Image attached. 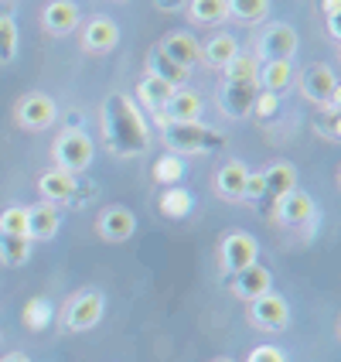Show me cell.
<instances>
[{
  "label": "cell",
  "mask_w": 341,
  "mask_h": 362,
  "mask_svg": "<svg viewBox=\"0 0 341 362\" xmlns=\"http://www.w3.org/2000/svg\"><path fill=\"white\" fill-rule=\"evenodd\" d=\"M256 257H260V243H256V236H249V233H242V229L229 233V236H222L219 263H222L225 274L236 277V274H242L246 267H253Z\"/></svg>",
  "instance_id": "cell-5"
},
{
  "label": "cell",
  "mask_w": 341,
  "mask_h": 362,
  "mask_svg": "<svg viewBox=\"0 0 341 362\" xmlns=\"http://www.w3.org/2000/svg\"><path fill=\"white\" fill-rule=\"evenodd\" d=\"M52 161L55 168L61 171H68V175H79L85 171L89 164H92V141H89V134L85 130H61L55 144H52Z\"/></svg>",
  "instance_id": "cell-4"
},
{
  "label": "cell",
  "mask_w": 341,
  "mask_h": 362,
  "mask_svg": "<svg viewBox=\"0 0 341 362\" xmlns=\"http://www.w3.org/2000/svg\"><path fill=\"white\" fill-rule=\"evenodd\" d=\"M191 205H195V199H191V192H184V188H167L161 195V212L167 216V219H184L188 212H191Z\"/></svg>",
  "instance_id": "cell-29"
},
{
  "label": "cell",
  "mask_w": 341,
  "mask_h": 362,
  "mask_svg": "<svg viewBox=\"0 0 341 362\" xmlns=\"http://www.w3.org/2000/svg\"><path fill=\"white\" fill-rule=\"evenodd\" d=\"M232 55H239V41L232 38V35H225V31H219V35H212V38L201 45L198 62H205L208 69H219L222 72L232 62Z\"/></svg>",
  "instance_id": "cell-21"
},
{
  "label": "cell",
  "mask_w": 341,
  "mask_h": 362,
  "mask_svg": "<svg viewBox=\"0 0 341 362\" xmlns=\"http://www.w3.org/2000/svg\"><path fill=\"white\" fill-rule=\"evenodd\" d=\"M167 59L181 65L184 72H191L195 65H198V55H201V45L198 38H191V35H184V31H174V35H167V38L157 45Z\"/></svg>",
  "instance_id": "cell-17"
},
{
  "label": "cell",
  "mask_w": 341,
  "mask_h": 362,
  "mask_svg": "<svg viewBox=\"0 0 341 362\" xmlns=\"http://www.w3.org/2000/svg\"><path fill=\"white\" fill-rule=\"evenodd\" d=\"M297 48H301V38H297V31L290 28V24H270V28H263L260 41H256V59L260 62H290V55H297Z\"/></svg>",
  "instance_id": "cell-7"
},
{
  "label": "cell",
  "mask_w": 341,
  "mask_h": 362,
  "mask_svg": "<svg viewBox=\"0 0 341 362\" xmlns=\"http://www.w3.org/2000/svg\"><path fill=\"white\" fill-rule=\"evenodd\" d=\"M14 120L24 130H48L59 120V106L48 93H24L14 106Z\"/></svg>",
  "instance_id": "cell-6"
},
{
  "label": "cell",
  "mask_w": 341,
  "mask_h": 362,
  "mask_svg": "<svg viewBox=\"0 0 341 362\" xmlns=\"http://www.w3.org/2000/svg\"><path fill=\"white\" fill-rule=\"evenodd\" d=\"M164 144H167V154H208L225 144L222 130L208 127V123H164Z\"/></svg>",
  "instance_id": "cell-2"
},
{
  "label": "cell",
  "mask_w": 341,
  "mask_h": 362,
  "mask_svg": "<svg viewBox=\"0 0 341 362\" xmlns=\"http://www.w3.org/2000/svg\"><path fill=\"white\" fill-rule=\"evenodd\" d=\"M249 322L263 328V332H280L290 322V304H287V298L266 291L256 301H249Z\"/></svg>",
  "instance_id": "cell-9"
},
{
  "label": "cell",
  "mask_w": 341,
  "mask_h": 362,
  "mask_svg": "<svg viewBox=\"0 0 341 362\" xmlns=\"http://www.w3.org/2000/svg\"><path fill=\"white\" fill-rule=\"evenodd\" d=\"M246 178H249V168L242 161H225L215 171V195L225 202H242L246 192Z\"/></svg>",
  "instance_id": "cell-18"
},
{
  "label": "cell",
  "mask_w": 341,
  "mask_h": 362,
  "mask_svg": "<svg viewBox=\"0 0 341 362\" xmlns=\"http://www.w3.org/2000/svg\"><path fill=\"white\" fill-rule=\"evenodd\" d=\"M263 195H266V188H263V175H253V171H249L242 199H246V202H256V199H263Z\"/></svg>",
  "instance_id": "cell-38"
},
{
  "label": "cell",
  "mask_w": 341,
  "mask_h": 362,
  "mask_svg": "<svg viewBox=\"0 0 341 362\" xmlns=\"http://www.w3.org/2000/svg\"><path fill=\"white\" fill-rule=\"evenodd\" d=\"M188 4V14L195 24H222V21L229 18V4L225 0H184Z\"/></svg>",
  "instance_id": "cell-27"
},
{
  "label": "cell",
  "mask_w": 341,
  "mask_h": 362,
  "mask_svg": "<svg viewBox=\"0 0 341 362\" xmlns=\"http://www.w3.org/2000/svg\"><path fill=\"white\" fill-rule=\"evenodd\" d=\"M277 110H280V96H277V93H263L260 89V93H256V103H253V113H256L260 120H270Z\"/></svg>",
  "instance_id": "cell-35"
},
{
  "label": "cell",
  "mask_w": 341,
  "mask_h": 362,
  "mask_svg": "<svg viewBox=\"0 0 341 362\" xmlns=\"http://www.w3.org/2000/svg\"><path fill=\"white\" fill-rule=\"evenodd\" d=\"M79 21L82 14L72 0H48L44 11H41V24H44L48 35H72L79 28Z\"/></svg>",
  "instance_id": "cell-14"
},
{
  "label": "cell",
  "mask_w": 341,
  "mask_h": 362,
  "mask_svg": "<svg viewBox=\"0 0 341 362\" xmlns=\"http://www.w3.org/2000/svg\"><path fill=\"white\" fill-rule=\"evenodd\" d=\"M222 76H225V82H232V86H256V79H260V59L239 52L222 69Z\"/></svg>",
  "instance_id": "cell-26"
},
{
  "label": "cell",
  "mask_w": 341,
  "mask_h": 362,
  "mask_svg": "<svg viewBox=\"0 0 341 362\" xmlns=\"http://www.w3.org/2000/svg\"><path fill=\"white\" fill-rule=\"evenodd\" d=\"M133 229H137V216H133L130 209H123V205H109L100 219H96V233H100L106 243L130 240Z\"/></svg>",
  "instance_id": "cell-13"
},
{
  "label": "cell",
  "mask_w": 341,
  "mask_h": 362,
  "mask_svg": "<svg viewBox=\"0 0 341 362\" xmlns=\"http://www.w3.org/2000/svg\"><path fill=\"white\" fill-rule=\"evenodd\" d=\"M171 93H174V86L161 82L157 76H143L140 86H137V100H140V106H143V110H150L154 117H157L164 106H167Z\"/></svg>",
  "instance_id": "cell-23"
},
{
  "label": "cell",
  "mask_w": 341,
  "mask_h": 362,
  "mask_svg": "<svg viewBox=\"0 0 341 362\" xmlns=\"http://www.w3.org/2000/svg\"><path fill=\"white\" fill-rule=\"evenodd\" d=\"M31 257V240L28 236H7L0 233V263L4 267H24Z\"/></svg>",
  "instance_id": "cell-28"
},
{
  "label": "cell",
  "mask_w": 341,
  "mask_h": 362,
  "mask_svg": "<svg viewBox=\"0 0 341 362\" xmlns=\"http://www.w3.org/2000/svg\"><path fill=\"white\" fill-rule=\"evenodd\" d=\"M0 342H4V332H0Z\"/></svg>",
  "instance_id": "cell-44"
},
{
  "label": "cell",
  "mask_w": 341,
  "mask_h": 362,
  "mask_svg": "<svg viewBox=\"0 0 341 362\" xmlns=\"http://www.w3.org/2000/svg\"><path fill=\"white\" fill-rule=\"evenodd\" d=\"M273 287V277H270V270L260 267V263H253V267H246L242 274L232 277V291L239 294L242 301H256L260 294H266Z\"/></svg>",
  "instance_id": "cell-20"
},
{
  "label": "cell",
  "mask_w": 341,
  "mask_h": 362,
  "mask_svg": "<svg viewBox=\"0 0 341 362\" xmlns=\"http://www.w3.org/2000/svg\"><path fill=\"white\" fill-rule=\"evenodd\" d=\"M147 76H157L161 82H167V86L181 89V82H188V76H191V72H184L181 65H174V62L167 59L161 48H150V55H147Z\"/></svg>",
  "instance_id": "cell-25"
},
{
  "label": "cell",
  "mask_w": 341,
  "mask_h": 362,
  "mask_svg": "<svg viewBox=\"0 0 341 362\" xmlns=\"http://www.w3.org/2000/svg\"><path fill=\"white\" fill-rule=\"evenodd\" d=\"M0 362H31V359H28V356H20V352H14V356H4Z\"/></svg>",
  "instance_id": "cell-42"
},
{
  "label": "cell",
  "mask_w": 341,
  "mask_h": 362,
  "mask_svg": "<svg viewBox=\"0 0 341 362\" xmlns=\"http://www.w3.org/2000/svg\"><path fill=\"white\" fill-rule=\"evenodd\" d=\"M324 14H328V18H338L341 14V0H324Z\"/></svg>",
  "instance_id": "cell-40"
},
{
  "label": "cell",
  "mask_w": 341,
  "mask_h": 362,
  "mask_svg": "<svg viewBox=\"0 0 341 362\" xmlns=\"http://www.w3.org/2000/svg\"><path fill=\"white\" fill-rule=\"evenodd\" d=\"M273 216H277V222L280 226H307V222L314 219V202H311V195L307 192H287V195H280L277 199V209H273Z\"/></svg>",
  "instance_id": "cell-12"
},
{
  "label": "cell",
  "mask_w": 341,
  "mask_h": 362,
  "mask_svg": "<svg viewBox=\"0 0 341 362\" xmlns=\"http://www.w3.org/2000/svg\"><path fill=\"white\" fill-rule=\"evenodd\" d=\"M184 175V161H181L178 154H164L161 161L154 164V181L157 185H167V188H174Z\"/></svg>",
  "instance_id": "cell-32"
},
{
  "label": "cell",
  "mask_w": 341,
  "mask_h": 362,
  "mask_svg": "<svg viewBox=\"0 0 341 362\" xmlns=\"http://www.w3.org/2000/svg\"><path fill=\"white\" fill-rule=\"evenodd\" d=\"M18 59V21L11 14H0V65H11Z\"/></svg>",
  "instance_id": "cell-31"
},
{
  "label": "cell",
  "mask_w": 341,
  "mask_h": 362,
  "mask_svg": "<svg viewBox=\"0 0 341 362\" xmlns=\"http://www.w3.org/2000/svg\"><path fill=\"white\" fill-rule=\"evenodd\" d=\"M338 24H341L338 18H328V35H331V38H338V35H341V28H338Z\"/></svg>",
  "instance_id": "cell-41"
},
{
  "label": "cell",
  "mask_w": 341,
  "mask_h": 362,
  "mask_svg": "<svg viewBox=\"0 0 341 362\" xmlns=\"http://www.w3.org/2000/svg\"><path fill=\"white\" fill-rule=\"evenodd\" d=\"M314 127L328 141H338V110H321V120H314Z\"/></svg>",
  "instance_id": "cell-36"
},
{
  "label": "cell",
  "mask_w": 341,
  "mask_h": 362,
  "mask_svg": "<svg viewBox=\"0 0 341 362\" xmlns=\"http://www.w3.org/2000/svg\"><path fill=\"white\" fill-rule=\"evenodd\" d=\"M116 45H120V28H116L113 18L96 14V18L85 21V28H82V48L89 55H109Z\"/></svg>",
  "instance_id": "cell-10"
},
{
  "label": "cell",
  "mask_w": 341,
  "mask_h": 362,
  "mask_svg": "<svg viewBox=\"0 0 341 362\" xmlns=\"http://www.w3.org/2000/svg\"><path fill=\"white\" fill-rule=\"evenodd\" d=\"M38 192H41V202H48V205L68 202L76 195V175H68L61 168H52V171H44L38 178Z\"/></svg>",
  "instance_id": "cell-19"
},
{
  "label": "cell",
  "mask_w": 341,
  "mask_h": 362,
  "mask_svg": "<svg viewBox=\"0 0 341 362\" xmlns=\"http://www.w3.org/2000/svg\"><path fill=\"white\" fill-rule=\"evenodd\" d=\"M263 188H266V195H273V199L294 192V188H297V168L287 161L270 164V168L263 171Z\"/></svg>",
  "instance_id": "cell-22"
},
{
  "label": "cell",
  "mask_w": 341,
  "mask_h": 362,
  "mask_svg": "<svg viewBox=\"0 0 341 362\" xmlns=\"http://www.w3.org/2000/svg\"><path fill=\"white\" fill-rule=\"evenodd\" d=\"M294 82V69H290V62H260V79H256V86H260L263 93H277L280 96L283 89Z\"/></svg>",
  "instance_id": "cell-24"
},
{
  "label": "cell",
  "mask_w": 341,
  "mask_h": 362,
  "mask_svg": "<svg viewBox=\"0 0 341 362\" xmlns=\"http://www.w3.org/2000/svg\"><path fill=\"white\" fill-rule=\"evenodd\" d=\"M102 137L116 158H140L147 151L150 134H147L143 113L130 96H123V93L106 96V103H102Z\"/></svg>",
  "instance_id": "cell-1"
},
{
  "label": "cell",
  "mask_w": 341,
  "mask_h": 362,
  "mask_svg": "<svg viewBox=\"0 0 341 362\" xmlns=\"http://www.w3.org/2000/svg\"><path fill=\"white\" fill-rule=\"evenodd\" d=\"M0 233H7V236H28V209L24 205H7L0 212Z\"/></svg>",
  "instance_id": "cell-33"
},
{
  "label": "cell",
  "mask_w": 341,
  "mask_h": 362,
  "mask_svg": "<svg viewBox=\"0 0 341 362\" xmlns=\"http://www.w3.org/2000/svg\"><path fill=\"white\" fill-rule=\"evenodd\" d=\"M52 322V308L44 298H31V301L24 304V325L31 328V332H41V328H48Z\"/></svg>",
  "instance_id": "cell-34"
},
{
  "label": "cell",
  "mask_w": 341,
  "mask_h": 362,
  "mask_svg": "<svg viewBox=\"0 0 341 362\" xmlns=\"http://www.w3.org/2000/svg\"><path fill=\"white\" fill-rule=\"evenodd\" d=\"M59 209L55 205H48V202H38V205H31L28 209V240L31 243H48L59 236Z\"/></svg>",
  "instance_id": "cell-16"
},
{
  "label": "cell",
  "mask_w": 341,
  "mask_h": 362,
  "mask_svg": "<svg viewBox=\"0 0 341 362\" xmlns=\"http://www.w3.org/2000/svg\"><path fill=\"white\" fill-rule=\"evenodd\" d=\"M201 110H205V103H201L198 93L181 86V89H174V93H171L167 106H164L154 120L161 123V127H164V123H195V120H201Z\"/></svg>",
  "instance_id": "cell-11"
},
{
  "label": "cell",
  "mask_w": 341,
  "mask_h": 362,
  "mask_svg": "<svg viewBox=\"0 0 341 362\" xmlns=\"http://www.w3.org/2000/svg\"><path fill=\"white\" fill-rule=\"evenodd\" d=\"M297 89H301V96L307 103H314V106H321V110H338V103H341L338 76H335V69H331L328 62H314V65L301 69Z\"/></svg>",
  "instance_id": "cell-3"
},
{
  "label": "cell",
  "mask_w": 341,
  "mask_h": 362,
  "mask_svg": "<svg viewBox=\"0 0 341 362\" xmlns=\"http://www.w3.org/2000/svg\"><path fill=\"white\" fill-rule=\"evenodd\" d=\"M225 4H229V18L246 24H256L270 14V0H225Z\"/></svg>",
  "instance_id": "cell-30"
},
{
  "label": "cell",
  "mask_w": 341,
  "mask_h": 362,
  "mask_svg": "<svg viewBox=\"0 0 341 362\" xmlns=\"http://www.w3.org/2000/svg\"><path fill=\"white\" fill-rule=\"evenodd\" d=\"M256 93H260V86H232V82H222V89H219L222 113L232 117V120L249 117V113H253V103H256Z\"/></svg>",
  "instance_id": "cell-15"
},
{
  "label": "cell",
  "mask_w": 341,
  "mask_h": 362,
  "mask_svg": "<svg viewBox=\"0 0 341 362\" xmlns=\"http://www.w3.org/2000/svg\"><path fill=\"white\" fill-rule=\"evenodd\" d=\"M102 318V294L100 291H79L61 311V325L65 332H89L96 328Z\"/></svg>",
  "instance_id": "cell-8"
},
{
  "label": "cell",
  "mask_w": 341,
  "mask_h": 362,
  "mask_svg": "<svg viewBox=\"0 0 341 362\" xmlns=\"http://www.w3.org/2000/svg\"><path fill=\"white\" fill-rule=\"evenodd\" d=\"M246 362H287V356H283V349H277V345H256Z\"/></svg>",
  "instance_id": "cell-37"
},
{
  "label": "cell",
  "mask_w": 341,
  "mask_h": 362,
  "mask_svg": "<svg viewBox=\"0 0 341 362\" xmlns=\"http://www.w3.org/2000/svg\"><path fill=\"white\" fill-rule=\"evenodd\" d=\"M157 4V11H181L184 7V0H154Z\"/></svg>",
  "instance_id": "cell-39"
},
{
  "label": "cell",
  "mask_w": 341,
  "mask_h": 362,
  "mask_svg": "<svg viewBox=\"0 0 341 362\" xmlns=\"http://www.w3.org/2000/svg\"><path fill=\"white\" fill-rule=\"evenodd\" d=\"M215 362H236V359H215Z\"/></svg>",
  "instance_id": "cell-43"
}]
</instances>
